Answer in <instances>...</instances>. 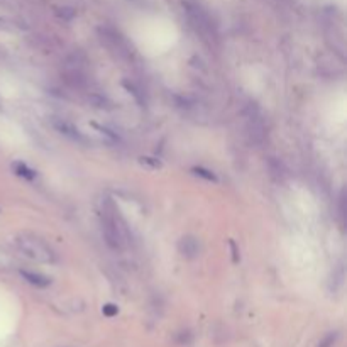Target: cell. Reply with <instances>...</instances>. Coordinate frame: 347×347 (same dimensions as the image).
Here are the masks:
<instances>
[{"mask_svg": "<svg viewBox=\"0 0 347 347\" xmlns=\"http://www.w3.org/2000/svg\"><path fill=\"white\" fill-rule=\"evenodd\" d=\"M17 246L26 256L31 257V259L38 261V262H53L55 261V254L50 247L44 244L41 239L34 237V235H21L17 239Z\"/></svg>", "mask_w": 347, "mask_h": 347, "instance_id": "obj_1", "label": "cell"}, {"mask_svg": "<svg viewBox=\"0 0 347 347\" xmlns=\"http://www.w3.org/2000/svg\"><path fill=\"white\" fill-rule=\"evenodd\" d=\"M102 232H104L105 242L112 249H119L122 242L121 229H119L117 222H115L114 215L109 210H104L102 213Z\"/></svg>", "mask_w": 347, "mask_h": 347, "instance_id": "obj_2", "label": "cell"}, {"mask_svg": "<svg viewBox=\"0 0 347 347\" xmlns=\"http://www.w3.org/2000/svg\"><path fill=\"white\" fill-rule=\"evenodd\" d=\"M178 251L180 254L186 257V259H195L200 254V242L197 237L193 235H185V237L180 239L178 242Z\"/></svg>", "mask_w": 347, "mask_h": 347, "instance_id": "obj_3", "label": "cell"}, {"mask_svg": "<svg viewBox=\"0 0 347 347\" xmlns=\"http://www.w3.org/2000/svg\"><path fill=\"white\" fill-rule=\"evenodd\" d=\"M249 134H251L252 137V141H256V142H262L264 141V132H266V129H264V124H262V121L259 117H249Z\"/></svg>", "mask_w": 347, "mask_h": 347, "instance_id": "obj_4", "label": "cell"}, {"mask_svg": "<svg viewBox=\"0 0 347 347\" xmlns=\"http://www.w3.org/2000/svg\"><path fill=\"white\" fill-rule=\"evenodd\" d=\"M21 274H22V278H24L26 281L34 284V286H38V288H46V286H50V284H51L50 278L43 276V274H39V273H33V271H21Z\"/></svg>", "mask_w": 347, "mask_h": 347, "instance_id": "obj_5", "label": "cell"}, {"mask_svg": "<svg viewBox=\"0 0 347 347\" xmlns=\"http://www.w3.org/2000/svg\"><path fill=\"white\" fill-rule=\"evenodd\" d=\"M14 171H16V175L26 178V180H34V178H36V171L31 170V168H28L24 163H16L14 164Z\"/></svg>", "mask_w": 347, "mask_h": 347, "instance_id": "obj_6", "label": "cell"}, {"mask_svg": "<svg viewBox=\"0 0 347 347\" xmlns=\"http://www.w3.org/2000/svg\"><path fill=\"white\" fill-rule=\"evenodd\" d=\"M56 127L60 129L61 132H63V134H66V136H70V137H73V139H80V134H78V129H75V127H71L70 124H66V122H58L56 124Z\"/></svg>", "mask_w": 347, "mask_h": 347, "instance_id": "obj_7", "label": "cell"}, {"mask_svg": "<svg viewBox=\"0 0 347 347\" xmlns=\"http://www.w3.org/2000/svg\"><path fill=\"white\" fill-rule=\"evenodd\" d=\"M195 173V175L197 176H202V178H205V180H208V181H217V176L213 175L212 171H208V170H205V168H193V170H191Z\"/></svg>", "mask_w": 347, "mask_h": 347, "instance_id": "obj_8", "label": "cell"}, {"mask_svg": "<svg viewBox=\"0 0 347 347\" xmlns=\"http://www.w3.org/2000/svg\"><path fill=\"white\" fill-rule=\"evenodd\" d=\"M102 312H104V315H107V317H114V315H117L119 308L115 305H112V303H107V305H104Z\"/></svg>", "mask_w": 347, "mask_h": 347, "instance_id": "obj_9", "label": "cell"}, {"mask_svg": "<svg viewBox=\"0 0 347 347\" xmlns=\"http://www.w3.org/2000/svg\"><path fill=\"white\" fill-rule=\"evenodd\" d=\"M337 339V333H328V335L323 339L322 342H320V345L318 347H332L333 345V342H335Z\"/></svg>", "mask_w": 347, "mask_h": 347, "instance_id": "obj_10", "label": "cell"}, {"mask_svg": "<svg viewBox=\"0 0 347 347\" xmlns=\"http://www.w3.org/2000/svg\"><path fill=\"white\" fill-rule=\"evenodd\" d=\"M229 244H230V249H232L234 262H239V251H237V247H235V242L234 241H229Z\"/></svg>", "mask_w": 347, "mask_h": 347, "instance_id": "obj_11", "label": "cell"}, {"mask_svg": "<svg viewBox=\"0 0 347 347\" xmlns=\"http://www.w3.org/2000/svg\"><path fill=\"white\" fill-rule=\"evenodd\" d=\"M142 163H149V164H153L154 168L159 166V161H153V158H142Z\"/></svg>", "mask_w": 347, "mask_h": 347, "instance_id": "obj_12", "label": "cell"}]
</instances>
